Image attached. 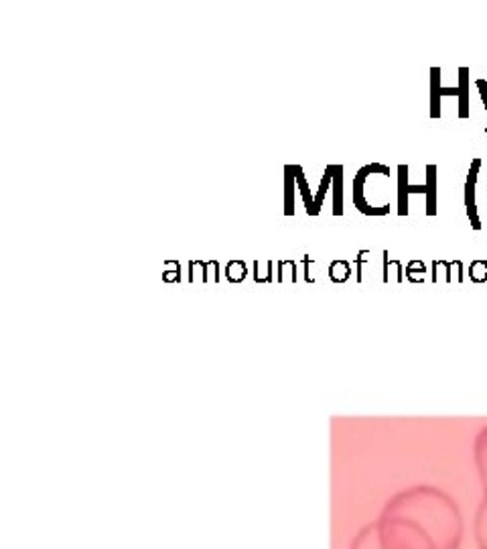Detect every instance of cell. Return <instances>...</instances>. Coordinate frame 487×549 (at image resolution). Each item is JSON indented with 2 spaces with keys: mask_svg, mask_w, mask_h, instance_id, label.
Wrapping results in <instances>:
<instances>
[{
  "mask_svg": "<svg viewBox=\"0 0 487 549\" xmlns=\"http://www.w3.org/2000/svg\"><path fill=\"white\" fill-rule=\"evenodd\" d=\"M469 68H461L459 69V116L461 119H469Z\"/></svg>",
  "mask_w": 487,
  "mask_h": 549,
  "instance_id": "obj_6",
  "label": "cell"
},
{
  "mask_svg": "<svg viewBox=\"0 0 487 549\" xmlns=\"http://www.w3.org/2000/svg\"><path fill=\"white\" fill-rule=\"evenodd\" d=\"M411 194H427V185H408V167L400 165L398 167V214H408V195Z\"/></svg>",
  "mask_w": 487,
  "mask_h": 549,
  "instance_id": "obj_3",
  "label": "cell"
},
{
  "mask_svg": "<svg viewBox=\"0 0 487 549\" xmlns=\"http://www.w3.org/2000/svg\"><path fill=\"white\" fill-rule=\"evenodd\" d=\"M295 174H297L298 187H301V192H303L305 206H307V212H309L311 216H315V202H313L311 194H309V190H307V184H305V177H303V171H301V167H295Z\"/></svg>",
  "mask_w": 487,
  "mask_h": 549,
  "instance_id": "obj_12",
  "label": "cell"
},
{
  "mask_svg": "<svg viewBox=\"0 0 487 549\" xmlns=\"http://www.w3.org/2000/svg\"><path fill=\"white\" fill-rule=\"evenodd\" d=\"M427 214L437 216V165L427 167Z\"/></svg>",
  "mask_w": 487,
  "mask_h": 549,
  "instance_id": "obj_7",
  "label": "cell"
},
{
  "mask_svg": "<svg viewBox=\"0 0 487 549\" xmlns=\"http://www.w3.org/2000/svg\"><path fill=\"white\" fill-rule=\"evenodd\" d=\"M350 549H382L374 521L364 525V527L356 533V537L351 539Z\"/></svg>",
  "mask_w": 487,
  "mask_h": 549,
  "instance_id": "obj_4",
  "label": "cell"
},
{
  "mask_svg": "<svg viewBox=\"0 0 487 549\" xmlns=\"http://www.w3.org/2000/svg\"><path fill=\"white\" fill-rule=\"evenodd\" d=\"M477 464H479V472H482V482H483L482 503L487 507V436L479 439V444H477Z\"/></svg>",
  "mask_w": 487,
  "mask_h": 549,
  "instance_id": "obj_9",
  "label": "cell"
},
{
  "mask_svg": "<svg viewBox=\"0 0 487 549\" xmlns=\"http://www.w3.org/2000/svg\"><path fill=\"white\" fill-rule=\"evenodd\" d=\"M479 169H482V159H474V163H471V167H469V174H467V182H465V208H467L471 229L474 230H482V222H479L477 203H475V185H477Z\"/></svg>",
  "mask_w": 487,
  "mask_h": 549,
  "instance_id": "obj_2",
  "label": "cell"
},
{
  "mask_svg": "<svg viewBox=\"0 0 487 549\" xmlns=\"http://www.w3.org/2000/svg\"><path fill=\"white\" fill-rule=\"evenodd\" d=\"M343 167H340V165H335L333 169V190H335V200H333V214L335 216H341L343 214Z\"/></svg>",
  "mask_w": 487,
  "mask_h": 549,
  "instance_id": "obj_10",
  "label": "cell"
},
{
  "mask_svg": "<svg viewBox=\"0 0 487 549\" xmlns=\"http://www.w3.org/2000/svg\"><path fill=\"white\" fill-rule=\"evenodd\" d=\"M475 86H477L479 94H482L483 106H485V110H487V82H485V80H477V82H475Z\"/></svg>",
  "mask_w": 487,
  "mask_h": 549,
  "instance_id": "obj_13",
  "label": "cell"
},
{
  "mask_svg": "<svg viewBox=\"0 0 487 549\" xmlns=\"http://www.w3.org/2000/svg\"><path fill=\"white\" fill-rule=\"evenodd\" d=\"M374 523L382 549H459L465 531L453 497L427 484L390 497Z\"/></svg>",
  "mask_w": 487,
  "mask_h": 549,
  "instance_id": "obj_1",
  "label": "cell"
},
{
  "mask_svg": "<svg viewBox=\"0 0 487 549\" xmlns=\"http://www.w3.org/2000/svg\"><path fill=\"white\" fill-rule=\"evenodd\" d=\"M430 116H441V69H430Z\"/></svg>",
  "mask_w": 487,
  "mask_h": 549,
  "instance_id": "obj_5",
  "label": "cell"
},
{
  "mask_svg": "<svg viewBox=\"0 0 487 549\" xmlns=\"http://www.w3.org/2000/svg\"><path fill=\"white\" fill-rule=\"evenodd\" d=\"M333 169H335V165H329L327 171H325V177L321 179V185H319V195H317V200H315V214H319L321 206H323V198H325V194H327V190H329V185H332V182H333Z\"/></svg>",
  "mask_w": 487,
  "mask_h": 549,
  "instance_id": "obj_11",
  "label": "cell"
},
{
  "mask_svg": "<svg viewBox=\"0 0 487 549\" xmlns=\"http://www.w3.org/2000/svg\"><path fill=\"white\" fill-rule=\"evenodd\" d=\"M485 132H487V127H485Z\"/></svg>",
  "mask_w": 487,
  "mask_h": 549,
  "instance_id": "obj_14",
  "label": "cell"
},
{
  "mask_svg": "<svg viewBox=\"0 0 487 549\" xmlns=\"http://www.w3.org/2000/svg\"><path fill=\"white\" fill-rule=\"evenodd\" d=\"M475 541L479 549H487V507L482 503L477 507L475 521H474Z\"/></svg>",
  "mask_w": 487,
  "mask_h": 549,
  "instance_id": "obj_8",
  "label": "cell"
}]
</instances>
